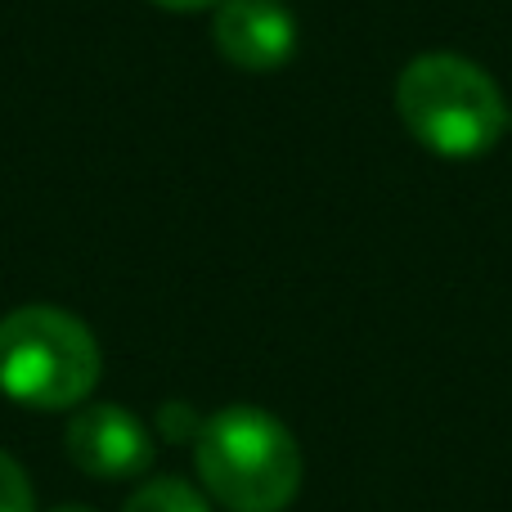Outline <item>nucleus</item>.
Instances as JSON below:
<instances>
[{
  "instance_id": "f257e3e1",
  "label": "nucleus",
  "mask_w": 512,
  "mask_h": 512,
  "mask_svg": "<svg viewBox=\"0 0 512 512\" xmlns=\"http://www.w3.org/2000/svg\"><path fill=\"white\" fill-rule=\"evenodd\" d=\"M194 463L207 495L230 512H283L301 490L297 436L256 405H225L203 418Z\"/></svg>"
},
{
  "instance_id": "f03ea898",
  "label": "nucleus",
  "mask_w": 512,
  "mask_h": 512,
  "mask_svg": "<svg viewBox=\"0 0 512 512\" xmlns=\"http://www.w3.org/2000/svg\"><path fill=\"white\" fill-rule=\"evenodd\" d=\"M405 131L441 158H481L508 126L504 90L463 54H418L396 81Z\"/></svg>"
},
{
  "instance_id": "7ed1b4c3",
  "label": "nucleus",
  "mask_w": 512,
  "mask_h": 512,
  "mask_svg": "<svg viewBox=\"0 0 512 512\" xmlns=\"http://www.w3.org/2000/svg\"><path fill=\"white\" fill-rule=\"evenodd\" d=\"M99 342L59 306H18L0 319V391L27 409H72L99 382Z\"/></svg>"
},
{
  "instance_id": "20e7f679",
  "label": "nucleus",
  "mask_w": 512,
  "mask_h": 512,
  "mask_svg": "<svg viewBox=\"0 0 512 512\" xmlns=\"http://www.w3.org/2000/svg\"><path fill=\"white\" fill-rule=\"evenodd\" d=\"M68 459L95 481L144 477L153 463L149 427L126 405H81L68 423Z\"/></svg>"
},
{
  "instance_id": "39448f33",
  "label": "nucleus",
  "mask_w": 512,
  "mask_h": 512,
  "mask_svg": "<svg viewBox=\"0 0 512 512\" xmlns=\"http://www.w3.org/2000/svg\"><path fill=\"white\" fill-rule=\"evenodd\" d=\"M212 41L239 72H279L297 54V18L279 0H221Z\"/></svg>"
},
{
  "instance_id": "423d86ee",
  "label": "nucleus",
  "mask_w": 512,
  "mask_h": 512,
  "mask_svg": "<svg viewBox=\"0 0 512 512\" xmlns=\"http://www.w3.org/2000/svg\"><path fill=\"white\" fill-rule=\"evenodd\" d=\"M122 512H212V508H207V499L194 486H185L176 477H162L135 490Z\"/></svg>"
},
{
  "instance_id": "0eeeda50",
  "label": "nucleus",
  "mask_w": 512,
  "mask_h": 512,
  "mask_svg": "<svg viewBox=\"0 0 512 512\" xmlns=\"http://www.w3.org/2000/svg\"><path fill=\"white\" fill-rule=\"evenodd\" d=\"M0 512H36L32 481L18 468V459H9L5 450H0Z\"/></svg>"
},
{
  "instance_id": "6e6552de",
  "label": "nucleus",
  "mask_w": 512,
  "mask_h": 512,
  "mask_svg": "<svg viewBox=\"0 0 512 512\" xmlns=\"http://www.w3.org/2000/svg\"><path fill=\"white\" fill-rule=\"evenodd\" d=\"M158 427H162V436H167V441H198L203 418H194V409H189V405H162Z\"/></svg>"
},
{
  "instance_id": "1a4fd4ad",
  "label": "nucleus",
  "mask_w": 512,
  "mask_h": 512,
  "mask_svg": "<svg viewBox=\"0 0 512 512\" xmlns=\"http://www.w3.org/2000/svg\"><path fill=\"white\" fill-rule=\"evenodd\" d=\"M153 5L176 9V14H194V9H212V5H221V0H153Z\"/></svg>"
},
{
  "instance_id": "9d476101",
  "label": "nucleus",
  "mask_w": 512,
  "mask_h": 512,
  "mask_svg": "<svg viewBox=\"0 0 512 512\" xmlns=\"http://www.w3.org/2000/svg\"><path fill=\"white\" fill-rule=\"evenodd\" d=\"M50 512H99V508H90V504H59V508H50Z\"/></svg>"
}]
</instances>
